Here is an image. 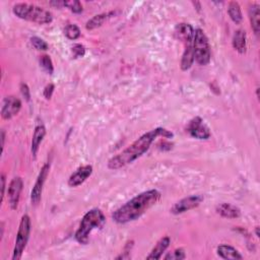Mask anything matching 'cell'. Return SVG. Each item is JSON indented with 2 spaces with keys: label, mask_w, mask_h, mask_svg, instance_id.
<instances>
[{
  "label": "cell",
  "mask_w": 260,
  "mask_h": 260,
  "mask_svg": "<svg viewBox=\"0 0 260 260\" xmlns=\"http://www.w3.org/2000/svg\"><path fill=\"white\" fill-rule=\"evenodd\" d=\"M203 199H204L203 196L200 194L190 195V196H187L185 198L179 200L178 202H176L174 205H173L170 211L173 214L184 213L188 211L198 208L201 204V202L203 201Z\"/></svg>",
  "instance_id": "obj_7"
},
{
  "label": "cell",
  "mask_w": 260,
  "mask_h": 260,
  "mask_svg": "<svg viewBox=\"0 0 260 260\" xmlns=\"http://www.w3.org/2000/svg\"><path fill=\"white\" fill-rule=\"evenodd\" d=\"M31 228H32L31 218L28 214L23 215V218H21L20 223H19V228H18L17 234H16L13 260H19L21 258V256H23V253L25 251V249L27 247V244H28L29 239H30Z\"/></svg>",
  "instance_id": "obj_6"
},
{
  "label": "cell",
  "mask_w": 260,
  "mask_h": 260,
  "mask_svg": "<svg viewBox=\"0 0 260 260\" xmlns=\"http://www.w3.org/2000/svg\"><path fill=\"white\" fill-rule=\"evenodd\" d=\"M185 50H184L183 56L181 59V69L183 71H186L191 68L194 60V49H193V42L189 44L184 45Z\"/></svg>",
  "instance_id": "obj_19"
},
{
  "label": "cell",
  "mask_w": 260,
  "mask_h": 260,
  "mask_svg": "<svg viewBox=\"0 0 260 260\" xmlns=\"http://www.w3.org/2000/svg\"><path fill=\"white\" fill-rule=\"evenodd\" d=\"M175 37L177 40L181 41L184 45L189 44V43L193 42L194 38V30L191 25L182 23L177 25L175 28Z\"/></svg>",
  "instance_id": "obj_13"
},
{
  "label": "cell",
  "mask_w": 260,
  "mask_h": 260,
  "mask_svg": "<svg viewBox=\"0 0 260 260\" xmlns=\"http://www.w3.org/2000/svg\"><path fill=\"white\" fill-rule=\"evenodd\" d=\"M246 32L243 30H238L235 32L233 36L232 44L236 51L239 52L240 54H244L246 52Z\"/></svg>",
  "instance_id": "obj_20"
},
{
  "label": "cell",
  "mask_w": 260,
  "mask_h": 260,
  "mask_svg": "<svg viewBox=\"0 0 260 260\" xmlns=\"http://www.w3.org/2000/svg\"><path fill=\"white\" fill-rule=\"evenodd\" d=\"M171 239L170 237L166 236L162 237V239L159 240V242L156 244V246L153 248V250L149 253V255L146 256V259H154V260H159L162 258V253H164L168 247L170 246Z\"/></svg>",
  "instance_id": "obj_16"
},
{
  "label": "cell",
  "mask_w": 260,
  "mask_h": 260,
  "mask_svg": "<svg viewBox=\"0 0 260 260\" xmlns=\"http://www.w3.org/2000/svg\"><path fill=\"white\" fill-rule=\"evenodd\" d=\"M185 258H186V254H185V251H184L182 248L175 249L174 251L168 253L164 257L165 260H182V259H185Z\"/></svg>",
  "instance_id": "obj_26"
},
{
  "label": "cell",
  "mask_w": 260,
  "mask_h": 260,
  "mask_svg": "<svg viewBox=\"0 0 260 260\" xmlns=\"http://www.w3.org/2000/svg\"><path fill=\"white\" fill-rule=\"evenodd\" d=\"M31 43H32V45L34 46V48L39 51H46L49 49V45L47 44V42H45L44 40L39 37H32Z\"/></svg>",
  "instance_id": "obj_27"
},
{
  "label": "cell",
  "mask_w": 260,
  "mask_h": 260,
  "mask_svg": "<svg viewBox=\"0 0 260 260\" xmlns=\"http://www.w3.org/2000/svg\"><path fill=\"white\" fill-rule=\"evenodd\" d=\"M106 218L99 209H93L86 212L81 222L78 231L75 232V240L80 244L86 245L90 241V235L95 229H100L104 226Z\"/></svg>",
  "instance_id": "obj_3"
},
{
  "label": "cell",
  "mask_w": 260,
  "mask_h": 260,
  "mask_svg": "<svg viewBox=\"0 0 260 260\" xmlns=\"http://www.w3.org/2000/svg\"><path fill=\"white\" fill-rule=\"evenodd\" d=\"M72 53H73V58L83 57L85 54V48L81 44H75L72 47Z\"/></svg>",
  "instance_id": "obj_28"
},
{
  "label": "cell",
  "mask_w": 260,
  "mask_h": 260,
  "mask_svg": "<svg viewBox=\"0 0 260 260\" xmlns=\"http://www.w3.org/2000/svg\"><path fill=\"white\" fill-rule=\"evenodd\" d=\"M46 135V128L43 124H38L35 127L34 130V134H32V146H31V150H32V155L36 159L37 154L39 151L40 146L43 142V139H44Z\"/></svg>",
  "instance_id": "obj_14"
},
{
  "label": "cell",
  "mask_w": 260,
  "mask_h": 260,
  "mask_svg": "<svg viewBox=\"0 0 260 260\" xmlns=\"http://www.w3.org/2000/svg\"><path fill=\"white\" fill-rule=\"evenodd\" d=\"M4 142H5V131L4 130H2L1 131V148H2V151L4 148Z\"/></svg>",
  "instance_id": "obj_33"
},
{
  "label": "cell",
  "mask_w": 260,
  "mask_h": 260,
  "mask_svg": "<svg viewBox=\"0 0 260 260\" xmlns=\"http://www.w3.org/2000/svg\"><path fill=\"white\" fill-rule=\"evenodd\" d=\"M187 132L194 138L209 139L211 137L210 128L204 124L200 117H195L187 125Z\"/></svg>",
  "instance_id": "obj_10"
},
{
  "label": "cell",
  "mask_w": 260,
  "mask_h": 260,
  "mask_svg": "<svg viewBox=\"0 0 260 260\" xmlns=\"http://www.w3.org/2000/svg\"><path fill=\"white\" fill-rule=\"evenodd\" d=\"M23 187H24V181L20 177H15L12 181H10L7 188V198L9 207L12 210L17 209Z\"/></svg>",
  "instance_id": "obj_9"
},
{
  "label": "cell",
  "mask_w": 260,
  "mask_h": 260,
  "mask_svg": "<svg viewBox=\"0 0 260 260\" xmlns=\"http://www.w3.org/2000/svg\"><path fill=\"white\" fill-rule=\"evenodd\" d=\"M40 64H41L42 68L44 69L48 74H52L54 72L53 62H52V59L50 58L49 55H46V54L42 55L40 57Z\"/></svg>",
  "instance_id": "obj_24"
},
{
  "label": "cell",
  "mask_w": 260,
  "mask_h": 260,
  "mask_svg": "<svg viewBox=\"0 0 260 260\" xmlns=\"http://www.w3.org/2000/svg\"><path fill=\"white\" fill-rule=\"evenodd\" d=\"M93 173V166L85 165L80 167L68 179V185L70 187H78L88 179Z\"/></svg>",
  "instance_id": "obj_12"
},
{
  "label": "cell",
  "mask_w": 260,
  "mask_h": 260,
  "mask_svg": "<svg viewBox=\"0 0 260 260\" xmlns=\"http://www.w3.org/2000/svg\"><path fill=\"white\" fill-rule=\"evenodd\" d=\"M49 171H50V162H46V164L42 167V169L39 173V176L37 178V181L35 183V185L32 189V192H31L32 204L38 205L39 202L41 201L43 187H44V184H45L46 179L49 175Z\"/></svg>",
  "instance_id": "obj_8"
},
{
  "label": "cell",
  "mask_w": 260,
  "mask_h": 260,
  "mask_svg": "<svg viewBox=\"0 0 260 260\" xmlns=\"http://www.w3.org/2000/svg\"><path fill=\"white\" fill-rule=\"evenodd\" d=\"M216 212H218L221 216L225 219H238L240 218L241 211L239 208H237L236 205L230 204V203H220L216 207Z\"/></svg>",
  "instance_id": "obj_15"
},
{
  "label": "cell",
  "mask_w": 260,
  "mask_h": 260,
  "mask_svg": "<svg viewBox=\"0 0 260 260\" xmlns=\"http://www.w3.org/2000/svg\"><path fill=\"white\" fill-rule=\"evenodd\" d=\"M111 15H112V14L110 13V14H101V15H97V16H95L94 17H92V18L88 21V23H86V25H85L86 30L92 31V30H95V29H97V28L101 27V26L105 23V21L107 20V18L109 17Z\"/></svg>",
  "instance_id": "obj_22"
},
{
  "label": "cell",
  "mask_w": 260,
  "mask_h": 260,
  "mask_svg": "<svg viewBox=\"0 0 260 260\" xmlns=\"http://www.w3.org/2000/svg\"><path fill=\"white\" fill-rule=\"evenodd\" d=\"M255 234H256V237H257V238L260 237V235H259V227H256V228H255Z\"/></svg>",
  "instance_id": "obj_34"
},
{
  "label": "cell",
  "mask_w": 260,
  "mask_h": 260,
  "mask_svg": "<svg viewBox=\"0 0 260 260\" xmlns=\"http://www.w3.org/2000/svg\"><path fill=\"white\" fill-rule=\"evenodd\" d=\"M249 14V19H250L251 28L255 35L258 37L260 32V6L256 3L251 4L248 9Z\"/></svg>",
  "instance_id": "obj_18"
},
{
  "label": "cell",
  "mask_w": 260,
  "mask_h": 260,
  "mask_svg": "<svg viewBox=\"0 0 260 260\" xmlns=\"http://www.w3.org/2000/svg\"><path fill=\"white\" fill-rule=\"evenodd\" d=\"M161 197L162 194L157 189L145 191L117 209L112 213V219L115 223L121 225L136 221L150 208L156 205Z\"/></svg>",
  "instance_id": "obj_2"
},
{
  "label": "cell",
  "mask_w": 260,
  "mask_h": 260,
  "mask_svg": "<svg viewBox=\"0 0 260 260\" xmlns=\"http://www.w3.org/2000/svg\"><path fill=\"white\" fill-rule=\"evenodd\" d=\"M159 136H162L164 138H172L174 134L162 127H158L154 130H150V131L137 138L132 145H130L127 148L122 150L121 153L111 158L109 162H108V168L110 170H119L131 164V162L146 153L151 144Z\"/></svg>",
  "instance_id": "obj_1"
},
{
  "label": "cell",
  "mask_w": 260,
  "mask_h": 260,
  "mask_svg": "<svg viewBox=\"0 0 260 260\" xmlns=\"http://www.w3.org/2000/svg\"><path fill=\"white\" fill-rule=\"evenodd\" d=\"M54 90H55V85L53 83H49L48 85H46V88L44 89V97L46 98L47 100H50L51 97L54 93Z\"/></svg>",
  "instance_id": "obj_30"
},
{
  "label": "cell",
  "mask_w": 260,
  "mask_h": 260,
  "mask_svg": "<svg viewBox=\"0 0 260 260\" xmlns=\"http://www.w3.org/2000/svg\"><path fill=\"white\" fill-rule=\"evenodd\" d=\"M228 14H229L231 19L237 25L240 24L243 19L241 7L237 1L229 2V5H228Z\"/></svg>",
  "instance_id": "obj_21"
},
{
  "label": "cell",
  "mask_w": 260,
  "mask_h": 260,
  "mask_svg": "<svg viewBox=\"0 0 260 260\" xmlns=\"http://www.w3.org/2000/svg\"><path fill=\"white\" fill-rule=\"evenodd\" d=\"M216 253H218L221 258L226 260L243 259V256L240 254V252L230 245H220L216 248Z\"/></svg>",
  "instance_id": "obj_17"
},
{
  "label": "cell",
  "mask_w": 260,
  "mask_h": 260,
  "mask_svg": "<svg viewBox=\"0 0 260 260\" xmlns=\"http://www.w3.org/2000/svg\"><path fill=\"white\" fill-rule=\"evenodd\" d=\"M50 4H51L52 6L57 7V8L64 7V1H60V0H55V1H51Z\"/></svg>",
  "instance_id": "obj_32"
},
{
  "label": "cell",
  "mask_w": 260,
  "mask_h": 260,
  "mask_svg": "<svg viewBox=\"0 0 260 260\" xmlns=\"http://www.w3.org/2000/svg\"><path fill=\"white\" fill-rule=\"evenodd\" d=\"M20 93L26 99V101L29 102L31 100V91H30V88H29L27 83H21L20 84Z\"/></svg>",
  "instance_id": "obj_29"
},
{
  "label": "cell",
  "mask_w": 260,
  "mask_h": 260,
  "mask_svg": "<svg viewBox=\"0 0 260 260\" xmlns=\"http://www.w3.org/2000/svg\"><path fill=\"white\" fill-rule=\"evenodd\" d=\"M64 34L69 40H77L81 37V29L77 25H68L64 30Z\"/></svg>",
  "instance_id": "obj_23"
},
{
  "label": "cell",
  "mask_w": 260,
  "mask_h": 260,
  "mask_svg": "<svg viewBox=\"0 0 260 260\" xmlns=\"http://www.w3.org/2000/svg\"><path fill=\"white\" fill-rule=\"evenodd\" d=\"M21 101L15 96H8L3 100L1 108V117L5 120L16 116L21 109Z\"/></svg>",
  "instance_id": "obj_11"
},
{
  "label": "cell",
  "mask_w": 260,
  "mask_h": 260,
  "mask_svg": "<svg viewBox=\"0 0 260 260\" xmlns=\"http://www.w3.org/2000/svg\"><path fill=\"white\" fill-rule=\"evenodd\" d=\"M64 7H67L73 14L82 13V5L78 0H70V1H64Z\"/></svg>",
  "instance_id": "obj_25"
},
{
  "label": "cell",
  "mask_w": 260,
  "mask_h": 260,
  "mask_svg": "<svg viewBox=\"0 0 260 260\" xmlns=\"http://www.w3.org/2000/svg\"><path fill=\"white\" fill-rule=\"evenodd\" d=\"M256 97H257V99L259 100V88L256 89Z\"/></svg>",
  "instance_id": "obj_35"
},
{
  "label": "cell",
  "mask_w": 260,
  "mask_h": 260,
  "mask_svg": "<svg viewBox=\"0 0 260 260\" xmlns=\"http://www.w3.org/2000/svg\"><path fill=\"white\" fill-rule=\"evenodd\" d=\"M13 12L18 18L39 25H47L53 20V16L49 10L35 4L17 3L14 6Z\"/></svg>",
  "instance_id": "obj_4"
},
{
  "label": "cell",
  "mask_w": 260,
  "mask_h": 260,
  "mask_svg": "<svg viewBox=\"0 0 260 260\" xmlns=\"http://www.w3.org/2000/svg\"><path fill=\"white\" fill-rule=\"evenodd\" d=\"M5 187H6V180H5V175H1V202L3 201L4 198V193H5Z\"/></svg>",
  "instance_id": "obj_31"
},
{
  "label": "cell",
  "mask_w": 260,
  "mask_h": 260,
  "mask_svg": "<svg viewBox=\"0 0 260 260\" xmlns=\"http://www.w3.org/2000/svg\"><path fill=\"white\" fill-rule=\"evenodd\" d=\"M193 49H194V60L199 65H208L211 61V46L209 39L201 29L194 31L193 38Z\"/></svg>",
  "instance_id": "obj_5"
}]
</instances>
